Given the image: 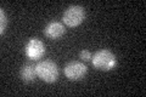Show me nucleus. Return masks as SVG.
Segmentation results:
<instances>
[{"mask_svg":"<svg viewBox=\"0 0 146 97\" xmlns=\"http://www.w3.org/2000/svg\"><path fill=\"white\" fill-rule=\"evenodd\" d=\"M91 63H93V67L98 71L108 72L115 69V67L117 66V58L112 51L107 49H102L94 53Z\"/></svg>","mask_w":146,"mask_h":97,"instance_id":"f257e3e1","label":"nucleus"},{"mask_svg":"<svg viewBox=\"0 0 146 97\" xmlns=\"http://www.w3.org/2000/svg\"><path fill=\"white\" fill-rule=\"evenodd\" d=\"M35 72L36 77L40 80H43L45 82H55L58 78V68L57 64L50 61V59H44V61L39 62L35 66Z\"/></svg>","mask_w":146,"mask_h":97,"instance_id":"f03ea898","label":"nucleus"},{"mask_svg":"<svg viewBox=\"0 0 146 97\" xmlns=\"http://www.w3.org/2000/svg\"><path fill=\"white\" fill-rule=\"evenodd\" d=\"M85 18V10L79 5H72L63 12L62 21L68 27H78Z\"/></svg>","mask_w":146,"mask_h":97,"instance_id":"7ed1b4c3","label":"nucleus"},{"mask_svg":"<svg viewBox=\"0 0 146 97\" xmlns=\"http://www.w3.org/2000/svg\"><path fill=\"white\" fill-rule=\"evenodd\" d=\"M25 53L27 58L38 61L45 53V45L40 39L38 38H31L27 44L25 45Z\"/></svg>","mask_w":146,"mask_h":97,"instance_id":"20e7f679","label":"nucleus"},{"mask_svg":"<svg viewBox=\"0 0 146 97\" xmlns=\"http://www.w3.org/2000/svg\"><path fill=\"white\" fill-rule=\"evenodd\" d=\"M86 72H88V68H86L85 64L77 61H72L70 63H67L65 69H63L65 77L68 80H72V81L83 79L86 74Z\"/></svg>","mask_w":146,"mask_h":97,"instance_id":"39448f33","label":"nucleus"},{"mask_svg":"<svg viewBox=\"0 0 146 97\" xmlns=\"http://www.w3.org/2000/svg\"><path fill=\"white\" fill-rule=\"evenodd\" d=\"M65 27L61 22H57V21H52L46 24V27L44 28V33L45 35L48 36L49 39H52V40H56L58 38H61V36L65 34Z\"/></svg>","mask_w":146,"mask_h":97,"instance_id":"423d86ee","label":"nucleus"},{"mask_svg":"<svg viewBox=\"0 0 146 97\" xmlns=\"http://www.w3.org/2000/svg\"><path fill=\"white\" fill-rule=\"evenodd\" d=\"M20 77L21 79L23 80L25 82H32L34 81L36 77V72H35V67L32 66V64H25L22 66L21 71H20Z\"/></svg>","mask_w":146,"mask_h":97,"instance_id":"0eeeda50","label":"nucleus"},{"mask_svg":"<svg viewBox=\"0 0 146 97\" xmlns=\"http://www.w3.org/2000/svg\"><path fill=\"white\" fill-rule=\"evenodd\" d=\"M0 17H1V20H0V34L3 35L5 33L6 24H7V17H6V13L3 9H0Z\"/></svg>","mask_w":146,"mask_h":97,"instance_id":"6e6552de","label":"nucleus"},{"mask_svg":"<svg viewBox=\"0 0 146 97\" xmlns=\"http://www.w3.org/2000/svg\"><path fill=\"white\" fill-rule=\"evenodd\" d=\"M79 56L84 62H88V61H90V59L93 58V55H91V52L89 51V50H83V51H80Z\"/></svg>","mask_w":146,"mask_h":97,"instance_id":"1a4fd4ad","label":"nucleus"}]
</instances>
